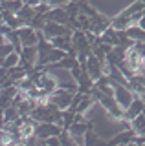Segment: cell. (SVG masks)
<instances>
[{"label":"cell","mask_w":145,"mask_h":146,"mask_svg":"<svg viewBox=\"0 0 145 146\" xmlns=\"http://www.w3.org/2000/svg\"><path fill=\"white\" fill-rule=\"evenodd\" d=\"M13 51H17L15 49V46H13V42H9L7 38H4L2 36V48H0V58H4V57H7L9 53Z\"/></svg>","instance_id":"cell-18"},{"label":"cell","mask_w":145,"mask_h":146,"mask_svg":"<svg viewBox=\"0 0 145 146\" xmlns=\"http://www.w3.org/2000/svg\"><path fill=\"white\" fill-rule=\"evenodd\" d=\"M72 35L74 33H66V35H61V36H55V38L52 40L53 46L59 49H64V51L68 53L72 48H74V44H72Z\"/></svg>","instance_id":"cell-11"},{"label":"cell","mask_w":145,"mask_h":146,"mask_svg":"<svg viewBox=\"0 0 145 146\" xmlns=\"http://www.w3.org/2000/svg\"><path fill=\"white\" fill-rule=\"evenodd\" d=\"M143 110H145V102H143L142 95H136V99L132 100V104L125 110L123 119H127V121H132V119H136L140 113H143Z\"/></svg>","instance_id":"cell-7"},{"label":"cell","mask_w":145,"mask_h":146,"mask_svg":"<svg viewBox=\"0 0 145 146\" xmlns=\"http://www.w3.org/2000/svg\"><path fill=\"white\" fill-rule=\"evenodd\" d=\"M112 86H114V97H116V100L119 102V106L123 110H127L130 104H132V100L136 99L138 93H134L129 86L119 84V82H112Z\"/></svg>","instance_id":"cell-1"},{"label":"cell","mask_w":145,"mask_h":146,"mask_svg":"<svg viewBox=\"0 0 145 146\" xmlns=\"http://www.w3.org/2000/svg\"><path fill=\"white\" fill-rule=\"evenodd\" d=\"M19 64H20V53L19 51H13L7 57L2 58V68H6V70H9L13 66H19Z\"/></svg>","instance_id":"cell-16"},{"label":"cell","mask_w":145,"mask_h":146,"mask_svg":"<svg viewBox=\"0 0 145 146\" xmlns=\"http://www.w3.org/2000/svg\"><path fill=\"white\" fill-rule=\"evenodd\" d=\"M101 42H105L108 46H117L119 44V33H117L116 27H108V29L105 31V33L101 35Z\"/></svg>","instance_id":"cell-12"},{"label":"cell","mask_w":145,"mask_h":146,"mask_svg":"<svg viewBox=\"0 0 145 146\" xmlns=\"http://www.w3.org/2000/svg\"><path fill=\"white\" fill-rule=\"evenodd\" d=\"M44 17H46V20H53V22H59V24H68V20H70V15H68L64 6L52 7Z\"/></svg>","instance_id":"cell-8"},{"label":"cell","mask_w":145,"mask_h":146,"mask_svg":"<svg viewBox=\"0 0 145 146\" xmlns=\"http://www.w3.org/2000/svg\"><path fill=\"white\" fill-rule=\"evenodd\" d=\"M19 31V36H20V42L22 46H37L39 44V31L31 26H24L20 27Z\"/></svg>","instance_id":"cell-6"},{"label":"cell","mask_w":145,"mask_h":146,"mask_svg":"<svg viewBox=\"0 0 145 146\" xmlns=\"http://www.w3.org/2000/svg\"><path fill=\"white\" fill-rule=\"evenodd\" d=\"M101 143L103 141L97 137V133L94 131V126H92L87 133H85V144H101Z\"/></svg>","instance_id":"cell-19"},{"label":"cell","mask_w":145,"mask_h":146,"mask_svg":"<svg viewBox=\"0 0 145 146\" xmlns=\"http://www.w3.org/2000/svg\"><path fill=\"white\" fill-rule=\"evenodd\" d=\"M105 64L107 62L99 60L94 53H90L88 55V60H87V68H85V70L88 71V75L92 77L94 80H97V79H101V77L105 75Z\"/></svg>","instance_id":"cell-5"},{"label":"cell","mask_w":145,"mask_h":146,"mask_svg":"<svg viewBox=\"0 0 145 146\" xmlns=\"http://www.w3.org/2000/svg\"><path fill=\"white\" fill-rule=\"evenodd\" d=\"M136 131L132 128H127V130H121L116 137H112L108 141V144H134V139H136Z\"/></svg>","instance_id":"cell-9"},{"label":"cell","mask_w":145,"mask_h":146,"mask_svg":"<svg viewBox=\"0 0 145 146\" xmlns=\"http://www.w3.org/2000/svg\"><path fill=\"white\" fill-rule=\"evenodd\" d=\"M130 128L138 135H145V113H140L136 119H132L130 121Z\"/></svg>","instance_id":"cell-15"},{"label":"cell","mask_w":145,"mask_h":146,"mask_svg":"<svg viewBox=\"0 0 145 146\" xmlns=\"http://www.w3.org/2000/svg\"><path fill=\"white\" fill-rule=\"evenodd\" d=\"M127 53H129V49H125L123 46H114V48L107 53V62L119 66L121 62L127 60Z\"/></svg>","instance_id":"cell-10"},{"label":"cell","mask_w":145,"mask_h":146,"mask_svg":"<svg viewBox=\"0 0 145 146\" xmlns=\"http://www.w3.org/2000/svg\"><path fill=\"white\" fill-rule=\"evenodd\" d=\"M142 2H145V0H142Z\"/></svg>","instance_id":"cell-22"},{"label":"cell","mask_w":145,"mask_h":146,"mask_svg":"<svg viewBox=\"0 0 145 146\" xmlns=\"http://www.w3.org/2000/svg\"><path fill=\"white\" fill-rule=\"evenodd\" d=\"M77 93V91H70V90H64V88H57L53 91L52 95H50V102L55 104L59 110H68L72 104V100H74V95Z\"/></svg>","instance_id":"cell-2"},{"label":"cell","mask_w":145,"mask_h":146,"mask_svg":"<svg viewBox=\"0 0 145 146\" xmlns=\"http://www.w3.org/2000/svg\"><path fill=\"white\" fill-rule=\"evenodd\" d=\"M17 15L26 20V26H30V22L33 20V17H35V15H37V9H35L33 6H28V4H24V6H22V9H20L19 13H17Z\"/></svg>","instance_id":"cell-13"},{"label":"cell","mask_w":145,"mask_h":146,"mask_svg":"<svg viewBox=\"0 0 145 146\" xmlns=\"http://www.w3.org/2000/svg\"><path fill=\"white\" fill-rule=\"evenodd\" d=\"M138 26H142L143 29H145V9H143V15H142V18H140V22H138Z\"/></svg>","instance_id":"cell-21"},{"label":"cell","mask_w":145,"mask_h":146,"mask_svg":"<svg viewBox=\"0 0 145 146\" xmlns=\"http://www.w3.org/2000/svg\"><path fill=\"white\" fill-rule=\"evenodd\" d=\"M62 131H64V128L57 122H37V126H35V135L42 141L53 135H61Z\"/></svg>","instance_id":"cell-4"},{"label":"cell","mask_w":145,"mask_h":146,"mask_svg":"<svg viewBox=\"0 0 145 146\" xmlns=\"http://www.w3.org/2000/svg\"><path fill=\"white\" fill-rule=\"evenodd\" d=\"M42 33H44V38L48 40H53L55 36H61V35H66V33H74L70 26L66 24H59V22H53V20H48L42 27Z\"/></svg>","instance_id":"cell-3"},{"label":"cell","mask_w":145,"mask_h":146,"mask_svg":"<svg viewBox=\"0 0 145 146\" xmlns=\"http://www.w3.org/2000/svg\"><path fill=\"white\" fill-rule=\"evenodd\" d=\"M40 2H42V0H24V4H28V6H33V7H37Z\"/></svg>","instance_id":"cell-20"},{"label":"cell","mask_w":145,"mask_h":146,"mask_svg":"<svg viewBox=\"0 0 145 146\" xmlns=\"http://www.w3.org/2000/svg\"><path fill=\"white\" fill-rule=\"evenodd\" d=\"M125 31H127V35H129L132 40H136V42H138V40H145V29H143L142 26H138V24L127 27Z\"/></svg>","instance_id":"cell-14"},{"label":"cell","mask_w":145,"mask_h":146,"mask_svg":"<svg viewBox=\"0 0 145 146\" xmlns=\"http://www.w3.org/2000/svg\"><path fill=\"white\" fill-rule=\"evenodd\" d=\"M22 6H24V0H2V9H7L13 13H19Z\"/></svg>","instance_id":"cell-17"}]
</instances>
